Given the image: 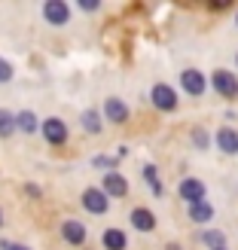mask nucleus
I'll return each instance as SVG.
<instances>
[{
	"label": "nucleus",
	"mask_w": 238,
	"mask_h": 250,
	"mask_svg": "<svg viewBox=\"0 0 238 250\" xmlns=\"http://www.w3.org/2000/svg\"><path fill=\"white\" fill-rule=\"evenodd\" d=\"M24 192H28L31 198H40V186H37V183H28V186H24Z\"/></svg>",
	"instance_id": "b1692460"
},
{
	"label": "nucleus",
	"mask_w": 238,
	"mask_h": 250,
	"mask_svg": "<svg viewBox=\"0 0 238 250\" xmlns=\"http://www.w3.org/2000/svg\"><path fill=\"white\" fill-rule=\"evenodd\" d=\"M180 85H183V92H190L193 98L205 95V89H208L205 73H202V70H195V67H186V70L180 73Z\"/></svg>",
	"instance_id": "39448f33"
},
{
	"label": "nucleus",
	"mask_w": 238,
	"mask_h": 250,
	"mask_svg": "<svg viewBox=\"0 0 238 250\" xmlns=\"http://www.w3.org/2000/svg\"><path fill=\"white\" fill-rule=\"evenodd\" d=\"M83 208L89 210V214H107L110 210V195L104 192V189H86L83 192Z\"/></svg>",
	"instance_id": "20e7f679"
},
{
	"label": "nucleus",
	"mask_w": 238,
	"mask_h": 250,
	"mask_svg": "<svg viewBox=\"0 0 238 250\" xmlns=\"http://www.w3.org/2000/svg\"><path fill=\"white\" fill-rule=\"evenodd\" d=\"M193 144H195L198 149H205V146H208V131H205V128H195V131H193Z\"/></svg>",
	"instance_id": "aec40b11"
},
{
	"label": "nucleus",
	"mask_w": 238,
	"mask_h": 250,
	"mask_svg": "<svg viewBox=\"0 0 238 250\" xmlns=\"http://www.w3.org/2000/svg\"><path fill=\"white\" fill-rule=\"evenodd\" d=\"M217 146H220L226 156H235V153H238V131L229 128V125H223V128L217 131Z\"/></svg>",
	"instance_id": "9b49d317"
},
{
	"label": "nucleus",
	"mask_w": 238,
	"mask_h": 250,
	"mask_svg": "<svg viewBox=\"0 0 238 250\" xmlns=\"http://www.w3.org/2000/svg\"><path fill=\"white\" fill-rule=\"evenodd\" d=\"M43 16H46L49 24L61 28V24L70 21V6L65 3V0H46V3H43Z\"/></svg>",
	"instance_id": "f03ea898"
},
{
	"label": "nucleus",
	"mask_w": 238,
	"mask_h": 250,
	"mask_svg": "<svg viewBox=\"0 0 238 250\" xmlns=\"http://www.w3.org/2000/svg\"><path fill=\"white\" fill-rule=\"evenodd\" d=\"M235 24H238V16H235Z\"/></svg>",
	"instance_id": "bb28decb"
},
{
	"label": "nucleus",
	"mask_w": 238,
	"mask_h": 250,
	"mask_svg": "<svg viewBox=\"0 0 238 250\" xmlns=\"http://www.w3.org/2000/svg\"><path fill=\"white\" fill-rule=\"evenodd\" d=\"M220 250H226V247H220Z\"/></svg>",
	"instance_id": "cd10ccee"
},
{
	"label": "nucleus",
	"mask_w": 238,
	"mask_h": 250,
	"mask_svg": "<svg viewBox=\"0 0 238 250\" xmlns=\"http://www.w3.org/2000/svg\"><path fill=\"white\" fill-rule=\"evenodd\" d=\"M150 98H153V107L165 110V113L177 110V92H174L171 85H165V83H156V85H153V92H150Z\"/></svg>",
	"instance_id": "f257e3e1"
},
{
	"label": "nucleus",
	"mask_w": 238,
	"mask_h": 250,
	"mask_svg": "<svg viewBox=\"0 0 238 250\" xmlns=\"http://www.w3.org/2000/svg\"><path fill=\"white\" fill-rule=\"evenodd\" d=\"M61 235H65V241L73 244V247H83V244H86V226H83L80 220H65Z\"/></svg>",
	"instance_id": "1a4fd4ad"
},
{
	"label": "nucleus",
	"mask_w": 238,
	"mask_h": 250,
	"mask_svg": "<svg viewBox=\"0 0 238 250\" xmlns=\"http://www.w3.org/2000/svg\"><path fill=\"white\" fill-rule=\"evenodd\" d=\"M190 220H193V223H208V220H214V208H211L208 202L190 205Z\"/></svg>",
	"instance_id": "2eb2a0df"
},
{
	"label": "nucleus",
	"mask_w": 238,
	"mask_h": 250,
	"mask_svg": "<svg viewBox=\"0 0 238 250\" xmlns=\"http://www.w3.org/2000/svg\"><path fill=\"white\" fill-rule=\"evenodd\" d=\"M101 189L113 198H122V195H129V180H125L119 171H107L104 180H101Z\"/></svg>",
	"instance_id": "6e6552de"
},
{
	"label": "nucleus",
	"mask_w": 238,
	"mask_h": 250,
	"mask_svg": "<svg viewBox=\"0 0 238 250\" xmlns=\"http://www.w3.org/2000/svg\"><path fill=\"white\" fill-rule=\"evenodd\" d=\"M101 244H104L107 250H125V247H129V238H125L122 229H107V232L101 235Z\"/></svg>",
	"instance_id": "ddd939ff"
},
{
	"label": "nucleus",
	"mask_w": 238,
	"mask_h": 250,
	"mask_svg": "<svg viewBox=\"0 0 238 250\" xmlns=\"http://www.w3.org/2000/svg\"><path fill=\"white\" fill-rule=\"evenodd\" d=\"M80 6H83V9H89V12H95V9H98V3H95V0H83Z\"/></svg>",
	"instance_id": "393cba45"
},
{
	"label": "nucleus",
	"mask_w": 238,
	"mask_h": 250,
	"mask_svg": "<svg viewBox=\"0 0 238 250\" xmlns=\"http://www.w3.org/2000/svg\"><path fill=\"white\" fill-rule=\"evenodd\" d=\"M144 180L150 183V189H153V195H162V183H159L156 165H144Z\"/></svg>",
	"instance_id": "6ab92c4d"
},
{
	"label": "nucleus",
	"mask_w": 238,
	"mask_h": 250,
	"mask_svg": "<svg viewBox=\"0 0 238 250\" xmlns=\"http://www.w3.org/2000/svg\"><path fill=\"white\" fill-rule=\"evenodd\" d=\"M180 198H183V202L186 205H198V202H205V183L202 180H198V177H186V180H180Z\"/></svg>",
	"instance_id": "0eeeda50"
},
{
	"label": "nucleus",
	"mask_w": 238,
	"mask_h": 250,
	"mask_svg": "<svg viewBox=\"0 0 238 250\" xmlns=\"http://www.w3.org/2000/svg\"><path fill=\"white\" fill-rule=\"evenodd\" d=\"M131 226L137 232H153L156 229V217H153V210H147V208H134L131 210Z\"/></svg>",
	"instance_id": "f8f14e48"
},
{
	"label": "nucleus",
	"mask_w": 238,
	"mask_h": 250,
	"mask_svg": "<svg viewBox=\"0 0 238 250\" xmlns=\"http://www.w3.org/2000/svg\"><path fill=\"white\" fill-rule=\"evenodd\" d=\"M12 131H19V125H16V116H12L9 110H0V137H9Z\"/></svg>",
	"instance_id": "a211bd4d"
},
{
	"label": "nucleus",
	"mask_w": 238,
	"mask_h": 250,
	"mask_svg": "<svg viewBox=\"0 0 238 250\" xmlns=\"http://www.w3.org/2000/svg\"><path fill=\"white\" fill-rule=\"evenodd\" d=\"M12 80V64L6 58H0V83H9Z\"/></svg>",
	"instance_id": "412c9836"
},
{
	"label": "nucleus",
	"mask_w": 238,
	"mask_h": 250,
	"mask_svg": "<svg viewBox=\"0 0 238 250\" xmlns=\"http://www.w3.org/2000/svg\"><path fill=\"white\" fill-rule=\"evenodd\" d=\"M80 122H83V128L89 131V134L101 131V113H98V110H86V113L80 116Z\"/></svg>",
	"instance_id": "dca6fc26"
},
{
	"label": "nucleus",
	"mask_w": 238,
	"mask_h": 250,
	"mask_svg": "<svg viewBox=\"0 0 238 250\" xmlns=\"http://www.w3.org/2000/svg\"><path fill=\"white\" fill-rule=\"evenodd\" d=\"M104 116L107 122H129V107H125V101H119V98H107V104H104Z\"/></svg>",
	"instance_id": "9d476101"
},
{
	"label": "nucleus",
	"mask_w": 238,
	"mask_h": 250,
	"mask_svg": "<svg viewBox=\"0 0 238 250\" xmlns=\"http://www.w3.org/2000/svg\"><path fill=\"white\" fill-rule=\"evenodd\" d=\"M0 250H28V247H24V244H16V241H0Z\"/></svg>",
	"instance_id": "5701e85b"
},
{
	"label": "nucleus",
	"mask_w": 238,
	"mask_h": 250,
	"mask_svg": "<svg viewBox=\"0 0 238 250\" xmlns=\"http://www.w3.org/2000/svg\"><path fill=\"white\" fill-rule=\"evenodd\" d=\"M95 168H116V159H110V156H95Z\"/></svg>",
	"instance_id": "4be33fe9"
},
{
	"label": "nucleus",
	"mask_w": 238,
	"mask_h": 250,
	"mask_svg": "<svg viewBox=\"0 0 238 250\" xmlns=\"http://www.w3.org/2000/svg\"><path fill=\"white\" fill-rule=\"evenodd\" d=\"M40 128H43V137H46V141L52 144V146H61V144L67 141V125L61 122L58 116H49V119H43V125H40Z\"/></svg>",
	"instance_id": "423d86ee"
},
{
	"label": "nucleus",
	"mask_w": 238,
	"mask_h": 250,
	"mask_svg": "<svg viewBox=\"0 0 238 250\" xmlns=\"http://www.w3.org/2000/svg\"><path fill=\"white\" fill-rule=\"evenodd\" d=\"M16 125H19V131H24V134H34L37 128H40V119H37L31 110H22V113H16Z\"/></svg>",
	"instance_id": "4468645a"
},
{
	"label": "nucleus",
	"mask_w": 238,
	"mask_h": 250,
	"mask_svg": "<svg viewBox=\"0 0 238 250\" xmlns=\"http://www.w3.org/2000/svg\"><path fill=\"white\" fill-rule=\"evenodd\" d=\"M0 223H3V214H0Z\"/></svg>",
	"instance_id": "a878e982"
},
{
	"label": "nucleus",
	"mask_w": 238,
	"mask_h": 250,
	"mask_svg": "<svg viewBox=\"0 0 238 250\" xmlns=\"http://www.w3.org/2000/svg\"><path fill=\"white\" fill-rule=\"evenodd\" d=\"M211 85H214V92L223 95V98H235L238 95V77H235V73H229V70H214Z\"/></svg>",
	"instance_id": "7ed1b4c3"
},
{
	"label": "nucleus",
	"mask_w": 238,
	"mask_h": 250,
	"mask_svg": "<svg viewBox=\"0 0 238 250\" xmlns=\"http://www.w3.org/2000/svg\"><path fill=\"white\" fill-rule=\"evenodd\" d=\"M202 244H208L211 250H220V247H226V235L217 229H208V232H202Z\"/></svg>",
	"instance_id": "f3484780"
}]
</instances>
